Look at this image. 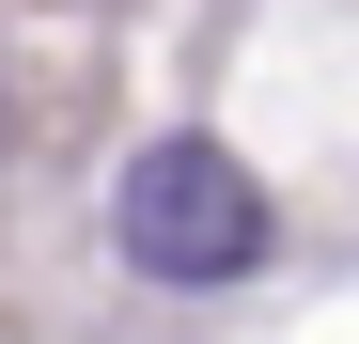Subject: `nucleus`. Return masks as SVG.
Listing matches in <instances>:
<instances>
[{
    "label": "nucleus",
    "mask_w": 359,
    "mask_h": 344,
    "mask_svg": "<svg viewBox=\"0 0 359 344\" xmlns=\"http://www.w3.org/2000/svg\"><path fill=\"white\" fill-rule=\"evenodd\" d=\"M109 251L172 298H219V282L266 266V172L219 157V141H141L126 188H109Z\"/></svg>",
    "instance_id": "nucleus-1"
}]
</instances>
